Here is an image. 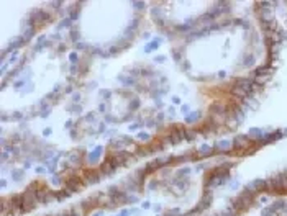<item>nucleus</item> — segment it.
I'll return each instance as SVG.
<instances>
[{"label":"nucleus","instance_id":"0eeeda50","mask_svg":"<svg viewBox=\"0 0 287 216\" xmlns=\"http://www.w3.org/2000/svg\"><path fill=\"white\" fill-rule=\"evenodd\" d=\"M207 152H210V147L208 146H202V154H207Z\"/></svg>","mask_w":287,"mask_h":216},{"label":"nucleus","instance_id":"7ed1b4c3","mask_svg":"<svg viewBox=\"0 0 287 216\" xmlns=\"http://www.w3.org/2000/svg\"><path fill=\"white\" fill-rule=\"evenodd\" d=\"M100 151H102V147H97L95 151L92 152V156H89V161H90V162H95L97 159L100 157Z\"/></svg>","mask_w":287,"mask_h":216},{"label":"nucleus","instance_id":"423d86ee","mask_svg":"<svg viewBox=\"0 0 287 216\" xmlns=\"http://www.w3.org/2000/svg\"><path fill=\"white\" fill-rule=\"evenodd\" d=\"M71 38H72V41H75V39H79V33H77V31H72V34H71Z\"/></svg>","mask_w":287,"mask_h":216},{"label":"nucleus","instance_id":"6e6552de","mask_svg":"<svg viewBox=\"0 0 287 216\" xmlns=\"http://www.w3.org/2000/svg\"><path fill=\"white\" fill-rule=\"evenodd\" d=\"M75 61H77V54L72 53V54H71V62H75Z\"/></svg>","mask_w":287,"mask_h":216},{"label":"nucleus","instance_id":"1a4fd4ad","mask_svg":"<svg viewBox=\"0 0 287 216\" xmlns=\"http://www.w3.org/2000/svg\"><path fill=\"white\" fill-rule=\"evenodd\" d=\"M135 5H136V8H143V7H144V3H141V2H136Z\"/></svg>","mask_w":287,"mask_h":216},{"label":"nucleus","instance_id":"20e7f679","mask_svg":"<svg viewBox=\"0 0 287 216\" xmlns=\"http://www.w3.org/2000/svg\"><path fill=\"white\" fill-rule=\"evenodd\" d=\"M156 48H159V39H156V41H153V43H149V44H148V48H146V53H149V51L156 49Z\"/></svg>","mask_w":287,"mask_h":216},{"label":"nucleus","instance_id":"39448f33","mask_svg":"<svg viewBox=\"0 0 287 216\" xmlns=\"http://www.w3.org/2000/svg\"><path fill=\"white\" fill-rule=\"evenodd\" d=\"M138 138H140V139H141V141H148V139H149V136H148L146 133H141L140 136H138Z\"/></svg>","mask_w":287,"mask_h":216},{"label":"nucleus","instance_id":"f03ea898","mask_svg":"<svg viewBox=\"0 0 287 216\" xmlns=\"http://www.w3.org/2000/svg\"><path fill=\"white\" fill-rule=\"evenodd\" d=\"M85 182H87V183L99 182V175H97L95 172H87V174H85Z\"/></svg>","mask_w":287,"mask_h":216},{"label":"nucleus","instance_id":"f257e3e1","mask_svg":"<svg viewBox=\"0 0 287 216\" xmlns=\"http://www.w3.org/2000/svg\"><path fill=\"white\" fill-rule=\"evenodd\" d=\"M66 188H67V190H71V191H79V188H81V182H79V179H77V177L66 180Z\"/></svg>","mask_w":287,"mask_h":216}]
</instances>
